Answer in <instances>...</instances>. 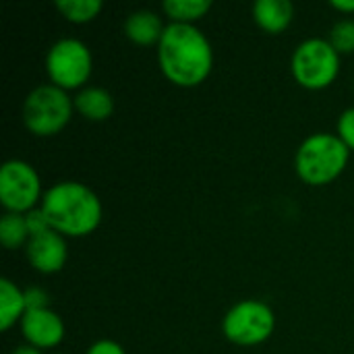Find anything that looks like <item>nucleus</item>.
I'll use <instances>...</instances> for the list:
<instances>
[{"label":"nucleus","instance_id":"nucleus-11","mask_svg":"<svg viewBox=\"0 0 354 354\" xmlns=\"http://www.w3.org/2000/svg\"><path fill=\"white\" fill-rule=\"evenodd\" d=\"M164 21L151 12V10H137L131 12L124 21V33L127 37L137 44V46H151V44H160L162 35H164Z\"/></svg>","mask_w":354,"mask_h":354},{"label":"nucleus","instance_id":"nucleus-6","mask_svg":"<svg viewBox=\"0 0 354 354\" xmlns=\"http://www.w3.org/2000/svg\"><path fill=\"white\" fill-rule=\"evenodd\" d=\"M274 328V311L261 301H243L234 305L222 322L224 336L239 346H255L266 342Z\"/></svg>","mask_w":354,"mask_h":354},{"label":"nucleus","instance_id":"nucleus-19","mask_svg":"<svg viewBox=\"0 0 354 354\" xmlns=\"http://www.w3.org/2000/svg\"><path fill=\"white\" fill-rule=\"evenodd\" d=\"M338 137L348 149H354V108L344 110L338 118Z\"/></svg>","mask_w":354,"mask_h":354},{"label":"nucleus","instance_id":"nucleus-10","mask_svg":"<svg viewBox=\"0 0 354 354\" xmlns=\"http://www.w3.org/2000/svg\"><path fill=\"white\" fill-rule=\"evenodd\" d=\"M21 332L29 346L52 348L64 338V324L52 309H29L21 319Z\"/></svg>","mask_w":354,"mask_h":354},{"label":"nucleus","instance_id":"nucleus-24","mask_svg":"<svg viewBox=\"0 0 354 354\" xmlns=\"http://www.w3.org/2000/svg\"><path fill=\"white\" fill-rule=\"evenodd\" d=\"M12 354H41V351L33 346H19L17 351H12Z\"/></svg>","mask_w":354,"mask_h":354},{"label":"nucleus","instance_id":"nucleus-15","mask_svg":"<svg viewBox=\"0 0 354 354\" xmlns=\"http://www.w3.org/2000/svg\"><path fill=\"white\" fill-rule=\"evenodd\" d=\"M31 234L27 228V220L23 214H10L6 212L0 218V243L6 249H19V247H27Z\"/></svg>","mask_w":354,"mask_h":354},{"label":"nucleus","instance_id":"nucleus-7","mask_svg":"<svg viewBox=\"0 0 354 354\" xmlns=\"http://www.w3.org/2000/svg\"><path fill=\"white\" fill-rule=\"evenodd\" d=\"M46 71L52 85L68 91L81 87L91 75V52L89 48L73 37L58 39L46 56Z\"/></svg>","mask_w":354,"mask_h":354},{"label":"nucleus","instance_id":"nucleus-21","mask_svg":"<svg viewBox=\"0 0 354 354\" xmlns=\"http://www.w3.org/2000/svg\"><path fill=\"white\" fill-rule=\"evenodd\" d=\"M25 303L29 309H48V295L41 288H29L25 290Z\"/></svg>","mask_w":354,"mask_h":354},{"label":"nucleus","instance_id":"nucleus-2","mask_svg":"<svg viewBox=\"0 0 354 354\" xmlns=\"http://www.w3.org/2000/svg\"><path fill=\"white\" fill-rule=\"evenodd\" d=\"M48 224L62 236H87L102 222V203L97 195L75 180H62L50 187L39 203Z\"/></svg>","mask_w":354,"mask_h":354},{"label":"nucleus","instance_id":"nucleus-13","mask_svg":"<svg viewBox=\"0 0 354 354\" xmlns=\"http://www.w3.org/2000/svg\"><path fill=\"white\" fill-rule=\"evenodd\" d=\"M73 104L79 114H83L87 120H93V122L106 120L114 112V100L102 87H85L83 91L77 93Z\"/></svg>","mask_w":354,"mask_h":354},{"label":"nucleus","instance_id":"nucleus-4","mask_svg":"<svg viewBox=\"0 0 354 354\" xmlns=\"http://www.w3.org/2000/svg\"><path fill=\"white\" fill-rule=\"evenodd\" d=\"M73 100L56 85H39L25 97L23 122L37 137L60 133L73 116Z\"/></svg>","mask_w":354,"mask_h":354},{"label":"nucleus","instance_id":"nucleus-14","mask_svg":"<svg viewBox=\"0 0 354 354\" xmlns=\"http://www.w3.org/2000/svg\"><path fill=\"white\" fill-rule=\"evenodd\" d=\"M27 311L25 292L8 278L0 280V328L6 332L23 319Z\"/></svg>","mask_w":354,"mask_h":354},{"label":"nucleus","instance_id":"nucleus-3","mask_svg":"<svg viewBox=\"0 0 354 354\" xmlns=\"http://www.w3.org/2000/svg\"><path fill=\"white\" fill-rule=\"evenodd\" d=\"M351 149L342 143L340 137L328 133H315L303 141L297 151V172L299 176L313 187L328 185L336 180L348 164Z\"/></svg>","mask_w":354,"mask_h":354},{"label":"nucleus","instance_id":"nucleus-5","mask_svg":"<svg viewBox=\"0 0 354 354\" xmlns=\"http://www.w3.org/2000/svg\"><path fill=\"white\" fill-rule=\"evenodd\" d=\"M292 77L307 89H326L334 83L340 71V54L328 39L311 37L305 39L292 54L290 60Z\"/></svg>","mask_w":354,"mask_h":354},{"label":"nucleus","instance_id":"nucleus-20","mask_svg":"<svg viewBox=\"0 0 354 354\" xmlns=\"http://www.w3.org/2000/svg\"><path fill=\"white\" fill-rule=\"evenodd\" d=\"M25 220H27V228H29V234L31 236H37L46 230H50V224L44 216V212L37 207V209H31L29 214H25Z\"/></svg>","mask_w":354,"mask_h":354},{"label":"nucleus","instance_id":"nucleus-23","mask_svg":"<svg viewBox=\"0 0 354 354\" xmlns=\"http://www.w3.org/2000/svg\"><path fill=\"white\" fill-rule=\"evenodd\" d=\"M330 6L340 12H354V0H332Z\"/></svg>","mask_w":354,"mask_h":354},{"label":"nucleus","instance_id":"nucleus-9","mask_svg":"<svg viewBox=\"0 0 354 354\" xmlns=\"http://www.w3.org/2000/svg\"><path fill=\"white\" fill-rule=\"evenodd\" d=\"M27 259L33 270L41 274H56L64 268L68 251H66V241L62 234L56 230H46L37 236H31L27 247H25Z\"/></svg>","mask_w":354,"mask_h":354},{"label":"nucleus","instance_id":"nucleus-1","mask_svg":"<svg viewBox=\"0 0 354 354\" xmlns=\"http://www.w3.org/2000/svg\"><path fill=\"white\" fill-rule=\"evenodd\" d=\"M158 62L174 85L195 87L212 73V44L195 25L170 23L158 44Z\"/></svg>","mask_w":354,"mask_h":354},{"label":"nucleus","instance_id":"nucleus-12","mask_svg":"<svg viewBox=\"0 0 354 354\" xmlns=\"http://www.w3.org/2000/svg\"><path fill=\"white\" fill-rule=\"evenodd\" d=\"M255 23L268 33L284 31L295 17V6L290 0H257L253 6Z\"/></svg>","mask_w":354,"mask_h":354},{"label":"nucleus","instance_id":"nucleus-18","mask_svg":"<svg viewBox=\"0 0 354 354\" xmlns=\"http://www.w3.org/2000/svg\"><path fill=\"white\" fill-rule=\"evenodd\" d=\"M328 41L334 46L338 54H353L354 52V19H342L338 21L332 31Z\"/></svg>","mask_w":354,"mask_h":354},{"label":"nucleus","instance_id":"nucleus-8","mask_svg":"<svg viewBox=\"0 0 354 354\" xmlns=\"http://www.w3.org/2000/svg\"><path fill=\"white\" fill-rule=\"evenodd\" d=\"M41 183L35 168L23 160H8L0 168V203L10 214H29L41 203Z\"/></svg>","mask_w":354,"mask_h":354},{"label":"nucleus","instance_id":"nucleus-16","mask_svg":"<svg viewBox=\"0 0 354 354\" xmlns=\"http://www.w3.org/2000/svg\"><path fill=\"white\" fill-rule=\"evenodd\" d=\"M162 6H164V12L172 19V23L193 25V21L201 19L212 8V2L209 0H166Z\"/></svg>","mask_w":354,"mask_h":354},{"label":"nucleus","instance_id":"nucleus-22","mask_svg":"<svg viewBox=\"0 0 354 354\" xmlns=\"http://www.w3.org/2000/svg\"><path fill=\"white\" fill-rule=\"evenodd\" d=\"M87 354H124L122 346L118 342H112V340H100V342H93L89 346Z\"/></svg>","mask_w":354,"mask_h":354},{"label":"nucleus","instance_id":"nucleus-17","mask_svg":"<svg viewBox=\"0 0 354 354\" xmlns=\"http://www.w3.org/2000/svg\"><path fill=\"white\" fill-rule=\"evenodd\" d=\"M56 8L71 23H89L102 12L104 4L100 0H58Z\"/></svg>","mask_w":354,"mask_h":354}]
</instances>
